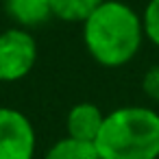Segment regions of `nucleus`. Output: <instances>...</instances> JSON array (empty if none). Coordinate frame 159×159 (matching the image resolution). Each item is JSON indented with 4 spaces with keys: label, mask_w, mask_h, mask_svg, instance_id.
Returning <instances> with one entry per match:
<instances>
[{
    "label": "nucleus",
    "mask_w": 159,
    "mask_h": 159,
    "mask_svg": "<svg viewBox=\"0 0 159 159\" xmlns=\"http://www.w3.org/2000/svg\"><path fill=\"white\" fill-rule=\"evenodd\" d=\"M83 42L92 59L100 66H126L144 42L142 18L126 2L102 0V5L83 22Z\"/></svg>",
    "instance_id": "nucleus-1"
},
{
    "label": "nucleus",
    "mask_w": 159,
    "mask_h": 159,
    "mask_svg": "<svg viewBox=\"0 0 159 159\" xmlns=\"http://www.w3.org/2000/svg\"><path fill=\"white\" fill-rule=\"evenodd\" d=\"M100 159H157L159 113L150 107H118L105 116L94 142Z\"/></svg>",
    "instance_id": "nucleus-2"
},
{
    "label": "nucleus",
    "mask_w": 159,
    "mask_h": 159,
    "mask_svg": "<svg viewBox=\"0 0 159 159\" xmlns=\"http://www.w3.org/2000/svg\"><path fill=\"white\" fill-rule=\"evenodd\" d=\"M37 59V44L24 29H7L0 33V83L24 79Z\"/></svg>",
    "instance_id": "nucleus-3"
},
{
    "label": "nucleus",
    "mask_w": 159,
    "mask_h": 159,
    "mask_svg": "<svg viewBox=\"0 0 159 159\" xmlns=\"http://www.w3.org/2000/svg\"><path fill=\"white\" fill-rule=\"evenodd\" d=\"M35 129L31 120L11 107H0V159H33Z\"/></svg>",
    "instance_id": "nucleus-4"
},
{
    "label": "nucleus",
    "mask_w": 159,
    "mask_h": 159,
    "mask_svg": "<svg viewBox=\"0 0 159 159\" xmlns=\"http://www.w3.org/2000/svg\"><path fill=\"white\" fill-rule=\"evenodd\" d=\"M105 116L107 113H102L100 107L94 105V102H79V105H74L68 111V118H66L68 137L94 144L98 133H100V129H102Z\"/></svg>",
    "instance_id": "nucleus-5"
},
{
    "label": "nucleus",
    "mask_w": 159,
    "mask_h": 159,
    "mask_svg": "<svg viewBox=\"0 0 159 159\" xmlns=\"http://www.w3.org/2000/svg\"><path fill=\"white\" fill-rule=\"evenodd\" d=\"M5 5L22 26H35L50 16V0H5Z\"/></svg>",
    "instance_id": "nucleus-6"
},
{
    "label": "nucleus",
    "mask_w": 159,
    "mask_h": 159,
    "mask_svg": "<svg viewBox=\"0 0 159 159\" xmlns=\"http://www.w3.org/2000/svg\"><path fill=\"white\" fill-rule=\"evenodd\" d=\"M102 0H50V16L63 22H85Z\"/></svg>",
    "instance_id": "nucleus-7"
},
{
    "label": "nucleus",
    "mask_w": 159,
    "mask_h": 159,
    "mask_svg": "<svg viewBox=\"0 0 159 159\" xmlns=\"http://www.w3.org/2000/svg\"><path fill=\"white\" fill-rule=\"evenodd\" d=\"M44 159H100V155H98V150L92 142L63 137L48 148Z\"/></svg>",
    "instance_id": "nucleus-8"
},
{
    "label": "nucleus",
    "mask_w": 159,
    "mask_h": 159,
    "mask_svg": "<svg viewBox=\"0 0 159 159\" xmlns=\"http://www.w3.org/2000/svg\"><path fill=\"white\" fill-rule=\"evenodd\" d=\"M144 37L159 48V0H148V5L142 16Z\"/></svg>",
    "instance_id": "nucleus-9"
},
{
    "label": "nucleus",
    "mask_w": 159,
    "mask_h": 159,
    "mask_svg": "<svg viewBox=\"0 0 159 159\" xmlns=\"http://www.w3.org/2000/svg\"><path fill=\"white\" fill-rule=\"evenodd\" d=\"M142 89L152 102H159V63L150 66L146 70V74L142 79Z\"/></svg>",
    "instance_id": "nucleus-10"
}]
</instances>
